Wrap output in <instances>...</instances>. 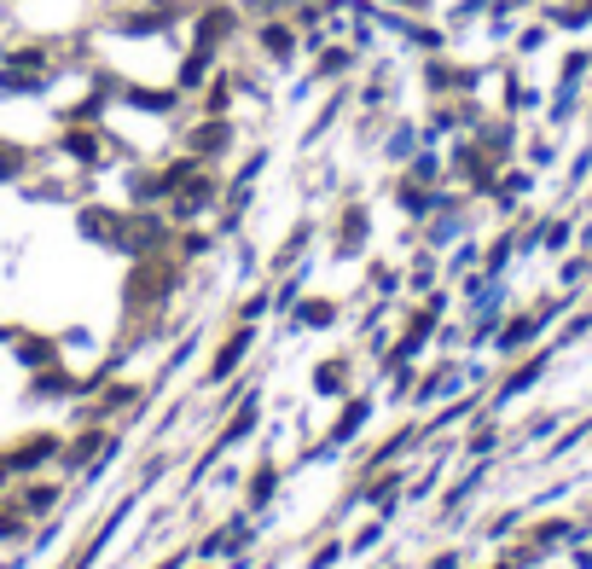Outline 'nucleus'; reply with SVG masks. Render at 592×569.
Here are the masks:
<instances>
[{
	"label": "nucleus",
	"mask_w": 592,
	"mask_h": 569,
	"mask_svg": "<svg viewBox=\"0 0 592 569\" xmlns=\"http://www.w3.org/2000/svg\"><path fill=\"white\" fill-rule=\"evenodd\" d=\"M58 453V436H29L18 453L6 460V471H29V465H41V460H53Z\"/></svg>",
	"instance_id": "nucleus-1"
},
{
	"label": "nucleus",
	"mask_w": 592,
	"mask_h": 569,
	"mask_svg": "<svg viewBox=\"0 0 592 569\" xmlns=\"http://www.w3.org/2000/svg\"><path fill=\"white\" fill-rule=\"evenodd\" d=\"M221 29H233V12H227V6H221V12H210V18L198 24V47H203V53H210V47L221 41Z\"/></svg>",
	"instance_id": "nucleus-2"
},
{
	"label": "nucleus",
	"mask_w": 592,
	"mask_h": 569,
	"mask_svg": "<svg viewBox=\"0 0 592 569\" xmlns=\"http://www.w3.org/2000/svg\"><path fill=\"white\" fill-rule=\"evenodd\" d=\"M64 151H70V157H82V163H99V134H82V129H76V134H64Z\"/></svg>",
	"instance_id": "nucleus-3"
},
{
	"label": "nucleus",
	"mask_w": 592,
	"mask_h": 569,
	"mask_svg": "<svg viewBox=\"0 0 592 569\" xmlns=\"http://www.w3.org/2000/svg\"><path fill=\"white\" fill-rule=\"evenodd\" d=\"M221 140H227V122H203V129L192 134V151H221Z\"/></svg>",
	"instance_id": "nucleus-4"
},
{
	"label": "nucleus",
	"mask_w": 592,
	"mask_h": 569,
	"mask_svg": "<svg viewBox=\"0 0 592 569\" xmlns=\"http://www.w3.org/2000/svg\"><path fill=\"white\" fill-rule=\"evenodd\" d=\"M262 47H267L274 58H291V29H285V24H267V29H262Z\"/></svg>",
	"instance_id": "nucleus-5"
},
{
	"label": "nucleus",
	"mask_w": 592,
	"mask_h": 569,
	"mask_svg": "<svg viewBox=\"0 0 592 569\" xmlns=\"http://www.w3.org/2000/svg\"><path fill=\"white\" fill-rule=\"evenodd\" d=\"M53 500H58V488H29V512H53Z\"/></svg>",
	"instance_id": "nucleus-6"
},
{
	"label": "nucleus",
	"mask_w": 592,
	"mask_h": 569,
	"mask_svg": "<svg viewBox=\"0 0 592 569\" xmlns=\"http://www.w3.org/2000/svg\"><path fill=\"white\" fill-rule=\"evenodd\" d=\"M18 169H24V151H0V181H12V175H18Z\"/></svg>",
	"instance_id": "nucleus-7"
},
{
	"label": "nucleus",
	"mask_w": 592,
	"mask_h": 569,
	"mask_svg": "<svg viewBox=\"0 0 592 569\" xmlns=\"http://www.w3.org/2000/svg\"><path fill=\"white\" fill-rule=\"evenodd\" d=\"M0 482H6V460H0Z\"/></svg>",
	"instance_id": "nucleus-8"
}]
</instances>
